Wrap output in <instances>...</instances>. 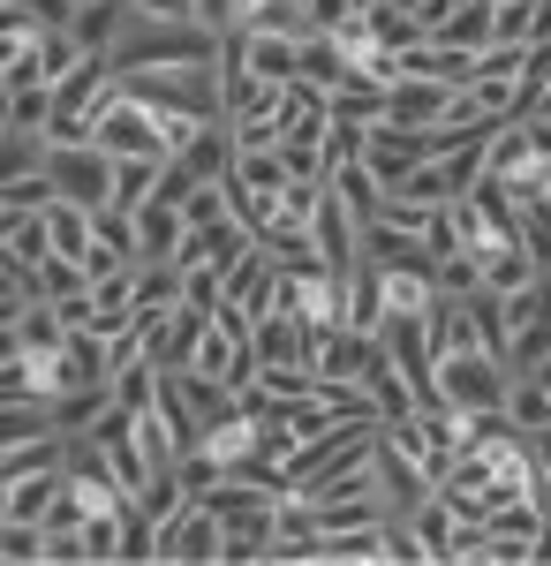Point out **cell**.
Masks as SVG:
<instances>
[{"mask_svg":"<svg viewBox=\"0 0 551 566\" xmlns=\"http://www.w3.org/2000/svg\"><path fill=\"white\" fill-rule=\"evenodd\" d=\"M454 98H461L454 84H430V76H401V84H393V98H385V122H393V129H438V122L454 114Z\"/></svg>","mask_w":551,"mask_h":566,"instance_id":"5b68a950","label":"cell"},{"mask_svg":"<svg viewBox=\"0 0 551 566\" xmlns=\"http://www.w3.org/2000/svg\"><path fill=\"white\" fill-rule=\"evenodd\" d=\"M8 23H39V31H69L76 23V0H0Z\"/></svg>","mask_w":551,"mask_h":566,"instance_id":"44dd1931","label":"cell"},{"mask_svg":"<svg viewBox=\"0 0 551 566\" xmlns=\"http://www.w3.org/2000/svg\"><path fill=\"white\" fill-rule=\"evenodd\" d=\"M181 242H189V219H181V205H159V197H152V205L136 212V264H167Z\"/></svg>","mask_w":551,"mask_h":566,"instance_id":"52a82bcc","label":"cell"},{"mask_svg":"<svg viewBox=\"0 0 551 566\" xmlns=\"http://www.w3.org/2000/svg\"><path fill=\"white\" fill-rule=\"evenodd\" d=\"M438 287H446V295H476V287H484V280H476V250L438 258Z\"/></svg>","mask_w":551,"mask_h":566,"instance_id":"4316f807","label":"cell"},{"mask_svg":"<svg viewBox=\"0 0 551 566\" xmlns=\"http://www.w3.org/2000/svg\"><path fill=\"white\" fill-rule=\"evenodd\" d=\"M39 469H69V431L8 438V453H0V476H39Z\"/></svg>","mask_w":551,"mask_h":566,"instance_id":"8fae6325","label":"cell"},{"mask_svg":"<svg viewBox=\"0 0 551 566\" xmlns=\"http://www.w3.org/2000/svg\"><path fill=\"white\" fill-rule=\"evenodd\" d=\"M325 189H340V197H347V212L363 219V227H371V219L385 212V181L371 175L363 159H347V167H333V175H325Z\"/></svg>","mask_w":551,"mask_h":566,"instance_id":"5bb4252c","label":"cell"},{"mask_svg":"<svg viewBox=\"0 0 551 566\" xmlns=\"http://www.w3.org/2000/svg\"><path fill=\"white\" fill-rule=\"evenodd\" d=\"M454 8H461V0H408V15H416V23H424V31H438V23H446V15H454Z\"/></svg>","mask_w":551,"mask_h":566,"instance_id":"f546056e","label":"cell"},{"mask_svg":"<svg viewBox=\"0 0 551 566\" xmlns=\"http://www.w3.org/2000/svg\"><path fill=\"white\" fill-rule=\"evenodd\" d=\"M363 151H371V122H333L325 129V175L347 167V159H363Z\"/></svg>","mask_w":551,"mask_h":566,"instance_id":"7402d4cb","label":"cell"},{"mask_svg":"<svg viewBox=\"0 0 551 566\" xmlns=\"http://www.w3.org/2000/svg\"><path fill=\"white\" fill-rule=\"evenodd\" d=\"M53 129V91L31 84V91H8V136H45Z\"/></svg>","mask_w":551,"mask_h":566,"instance_id":"d6986e66","label":"cell"},{"mask_svg":"<svg viewBox=\"0 0 551 566\" xmlns=\"http://www.w3.org/2000/svg\"><path fill=\"white\" fill-rule=\"evenodd\" d=\"M521 61H529V45H491L484 61H476V76H468V106L484 114V122H507L513 114V91H521Z\"/></svg>","mask_w":551,"mask_h":566,"instance_id":"277c9868","label":"cell"},{"mask_svg":"<svg viewBox=\"0 0 551 566\" xmlns=\"http://www.w3.org/2000/svg\"><path fill=\"white\" fill-rule=\"evenodd\" d=\"M0 552H8L15 566L45 559V522H0Z\"/></svg>","mask_w":551,"mask_h":566,"instance_id":"cb8c5ba5","label":"cell"},{"mask_svg":"<svg viewBox=\"0 0 551 566\" xmlns=\"http://www.w3.org/2000/svg\"><path fill=\"white\" fill-rule=\"evenodd\" d=\"M507 363L499 355H484V348H468V355H438V400L446 408H461V416H484V408H507Z\"/></svg>","mask_w":551,"mask_h":566,"instance_id":"7a4b0ae2","label":"cell"},{"mask_svg":"<svg viewBox=\"0 0 551 566\" xmlns=\"http://www.w3.org/2000/svg\"><path fill=\"white\" fill-rule=\"evenodd\" d=\"M8 340H23L31 355H61V340H69V317H61V303H31L15 325H0Z\"/></svg>","mask_w":551,"mask_h":566,"instance_id":"7c38bea8","label":"cell"},{"mask_svg":"<svg viewBox=\"0 0 551 566\" xmlns=\"http://www.w3.org/2000/svg\"><path fill=\"white\" fill-rule=\"evenodd\" d=\"M159 167H167V159H122V167H114V212H144V205L159 197Z\"/></svg>","mask_w":551,"mask_h":566,"instance_id":"9a60e30c","label":"cell"},{"mask_svg":"<svg viewBox=\"0 0 551 566\" xmlns=\"http://www.w3.org/2000/svg\"><path fill=\"white\" fill-rule=\"evenodd\" d=\"M537 378H544V392H551V355H544V363H537Z\"/></svg>","mask_w":551,"mask_h":566,"instance_id":"1f68e13d","label":"cell"},{"mask_svg":"<svg viewBox=\"0 0 551 566\" xmlns=\"http://www.w3.org/2000/svg\"><path fill=\"white\" fill-rule=\"evenodd\" d=\"M114 151L106 144H45V175L53 189L69 197V205H84V212H106L114 205Z\"/></svg>","mask_w":551,"mask_h":566,"instance_id":"6da1fadb","label":"cell"},{"mask_svg":"<svg viewBox=\"0 0 551 566\" xmlns=\"http://www.w3.org/2000/svg\"><path fill=\"white\" fill-rule=\"evenodd\" d=\"M385 98H393L385 84H371V76H347V84L333 91V122H371V129H378V122H385Z\"/></svg>","mask_w":551,"mask_h":566,"instance_id":"2e32d148","label":"cell"},{"mask_svg":"<svg viewBox=\"0 0 551 566\" xmlns=\"http://www.w3.org/2000/svg\"><path fill=\"white\" fill-rule=\"evenodd\" d=\"M529 23H537V0H499V45H529Z\"/></svg>","mask_w":551,"mask_h":566,"instance_id":"484cf974","label":"cell"},{"mask_svg":"<svg viewBox=\"0 0 551 566\" xmlns=\"http://www.w3.org/2000/svg\"><path fill=\"white\" fill-rule=\"evenodd\" d=\"M537 39H551V0H537V23H529V45Z\"/></svg>","mask_w":551,"mask_h":566,"instance_id":"4dcf8cb0","label":"cell"},{"mask_svg":"<svg viewBox=\"0 0 551 566\" xmlns=\"http://www.w3.org/2000/svg\"><path fill=\"white\" fill-rule=\"evenodd\" d=\"M295 76H302V84H318V91H340L347 76H355V69H347V53H340V39H325V31H310V39H302Z\"/></svg>","mask_w":551,"mask_h":566,"instance_id":"4fadbf2b","label":"cell"},{"mask_svg":"<svg viewBox=\"0 0 551 566\" xmlns=\"http://www.w3.org/2000/svg\"><path fill=\"white\" fill-rule=\"evenodd\" d=\"M507 423H513L521 438H529V431H544V423H551V392H544V378H537V370L507 386Z\"/></svg>","mask_w":551,"mask_h":566,"instance_id":"e0dca14e","label":"cell"},{"mask_svg":"<svg viewBox=\"0 0 551 566\" xmlns=\"http://www.w3.org/2000/svg\"><path fill=\"white\" fill-rule=\"evenodd\" d=\"M227 552V528H219V514L197 499V506H181L174 522H159V566H205Z\"/></svg>","mask_w":551,"mask_h":566,"instance_id":"3957f363","label":"cell"},{"mask_svg":"<svg viewBox=\"0 0 551 566\" xmlns=\"http://www.w3.org/2000/svg\"><path fill=\"white\" fill-rule=\"evenodd\" d=\"M227 212H235V205H227V181H197V189H189V205H181L189 227H219Z\"/></svg>","mask_w":551,"mask_h":566,"instance_id":"603a6c76","label":"cell"},{"mask_svg":"<svg viewBox=\"0 0 551 566\" xmlns=\"http://www.w3.org/2000/svg\"><path fill=\"white\" fill-rule=\"evenodd\" d=\"M45 258H53L45 212H8V264H45Z\"/></svg>","mask_w":551,"mask_h":566,"instance_id":"ac0fdd59","label":"cell"},{"mask_svg":"<svg viewBox=\"0 0 551 566\" xmlns=\"http://www.w3.org/2000/svg\"><path fill=\"white\" fill-rule=\"evenodd\" d=\"M430 45H454V53H491V45H499V0H461V8L430 31Z\"/></svg>","mask_w":551,"mask_h":566,"instance_id":"8992f818","label":"cell"},{"mask_svg":"<svg viewBox=\"0 0 551 566\" xmlns=\"http://www.w3.org/2000/svg\"><path fill=\"white\" fill-rule=\"evenodd\" d=\"M197 23H205L212 39H227V31H242V0H197Z\"/></svg>","mask_w":551,"mask_h":566,"instance_id":"83f0119b","label":"cell"},{"mask_svg":"<svg viewBox=\"0 0 551 566\" xmlns=\"http://www.w3.org/2000/svg\"><path fill=\"white\" fill-rule=\"evenodd\" d=\"M280 159H288V175H295V181H325V144L288 136V144H280Z\"/></svg>","mask_w":551,"mask_h":566,"instance_id":"d4e9b609","label":"cell"},{"mask_svg":"<svg viewBox=\"0 0 551 566\" xmlns=\"http://www.w3.org/2000/svg\"><path fill=\"white\" fill-rule=\"evenodd\" d=\"M8 499H0V522H45V506L69 491V469H39V476H0Z\"/></svg>","mask_w":551,"mask_h":566,"instance_id":"9c48e42d","label":"cell"},{"mask_svg":"<svg viewBox=\"0 0 551 566\" xmlns=\"http://www.w3.org/2000/svg\"><path fill=\"white\" fill-rule=\"evenodd\" d=\"M197 181H205V175H189L181 159H167V167H159V205H189V189H197Z\"/></svg>","mask_w":551,"mask_h":566,"instance_id":"f1b7e54d","label":"cell"},{"mask_svg":"<svg viewBox=\"0 0 551 566\" xmlns=\"http://www.w3.org/2000/svg\"><path fill=\"white\" fill-rule=\"evenodd\" d=\"M537 272H544V264L529 258L521 242H499V250H484V258H476V280H484L491 295H521V287L537 280Z\"/></svg>","mask_w":551,"mask_h":566,"instance_id":"30bf717a","label":"cell"},{"mask_svg":"<svg viewBox=\"0 0 551 566\" xmlns=\"http://www.w3.org/2000/svg\"><path fill=\"white\" fill-rule=\"evenodd\" d=\"M53 197H61V189H53V175H45V167H31V175H8V181H0V205H8V212H45Z\"/></svg>","mask_w":551,"mask_h":566,"instance_id":"ffe728a7","label":"cell"},{"mask_svg":"<svg viewBox=\"0 0 551 566\" xmlns=\"http://www.w3.org/2000/svg\"><path fill=\"white\" fill-rule=\"evenodd\" d=\"M128 23H136V0H84L69 31H76L84 53H114V45L128 39Z\"/></svg>","mask_w":551,"mask_h":566,"instance_id":"ba28073f","label":"cell"}]
</instances>
